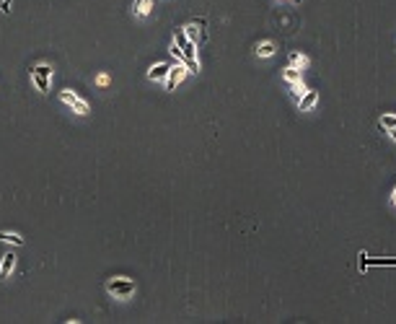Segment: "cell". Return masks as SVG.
I'll use <instances>...</instances> for the list:
<instances>
[{
  "mask_svg": "<svg viewBox=\"0 0 396 324\" xmlns=\"http://www.w3.org/2000/svg\"><path fill=\"white\" fill-rule=\"evenodd\" d=\"M173 45L182 50V55H184V65L189 68V73H197V70H200V62H197V45H194V42L184 34V29L176 31Z\"/></svg>",
  "mask_w": 396,
  "mask_h": 324,
  "instance_id": "1",
  "label": "cell"
},
{
  "mask_svg": "<svg viewBox=\"0 0 396 324\" xmlns=\"http://www.w3.org/2000/svg\"><path fill=\"white\" fill-rule=\"evenodd\" d=\"M106 291L114 298H129L132 293H135V283H132L129 277H114V280L106 283Z\"/></svg>",
  "mask_w": 396,
  "mask_h": 324,
  "instance_id": "2",
  "label": "cell"
},
{
  "mask_svg": "<svg viewBox=\"0 0 396 324\" xmlns=\"http://www.w3.org/2000/svg\"><path fill=\"white\" fill-rule=\"evenodd\" d=\"M50 75H52V68L50 65H36V68L31 70V80H34V86L41 91V94H47L50 91Z\"/></svg>",
  "mask_w": 396,
  "mask_h": 324,
  "instance_id": "3",
  "label": "cell"
},
{
  "mask_svg": "<svg viewBox=\"0 0 396 324\" xmlns=\"http://www.w3.org/2000/svg\"><path fill=\"white\" fill-rule=\"evenodd\" d=\"M60 99H62L65 104H68L73 112H78V114H88V112H91L88 101H85V99H80L75 91H62V94H60Z\"/></svg>",
  "mask_w": 396,
  "mask_h": 324,
  "instance_id": "4",
  "label": "cell"
},
{
  "mask_svg": "<svg viewBox=\"0 0 396 324\" xmlns=\"http://www.w3.org/2000/svg\"><path fill=\"white\" fill-rule=\"evenodd\" d=\"M187 73H189L187 65H182V62H179V65H171V70H168V75H166V89L173 91V89H176V83H182Z\"/></svg>",
  "mask_w": 396,
  "mask_h": 324,
  "instance_id": "5",
  "label": "cell"
},
{
  "mask_svg": "<svg viewBox=\"0 0 396 324\" xmlns=\"http://www.w3.org/2000/svg\"><path fill=\"white\" fill-rule=\"evenodd\" d=\"M316 101H319V91H311V89H308V91L298 99V109H300V112H308V109H314V106H316Z\"/></svg>",
  "mask_w": 396,
  "mask_h": 324,
  "instance_id": "6",
  "label": "cell"
},
{
  "mask_svg": "<svg viewBox=\"0 0 396 324\" xmlns=\"http://www.w3.org/2000/svg\"><path fill=\"white\" fill-rule=\"evenodd\" d=\"M168 70H171L168 62H158V65H153V68L148 70V78H150V80H163V78L168 75Z\"/></svg>",
  "mask_w": 396,
  "mask_h": 324,
  "instance_id": "7",
  "label": "cell"
},
{
  "mask_svg": "<svg viewBox=\"0 0 396 324\" xmlns=\"http://www.w3.org/2000/svg\"><path fill=\"white\" fill-rule=\"evenodd\" d=\"M13 265H16V254L8 252V254L3 257V262H0V277H8L11 270H13Z\"/></svg>",
  "mask_w": 396,
  "mask_h": 324,
  "instance_id": "8",
  "label": "cell"
},
{
  "mask_svg": "<svg viewBox=\"0 0 396 324\" xmlns=\"http://www.w3.org/2000/svg\"><path fill=\"white\" fill-rule=\"evenodd\" d=\"M275 52H277L275 42H261V45H256V55L259 57H272Z\"/></svg>",
  "mask_w": 396,
  "mask_h": 324,
  "instance_id": "9",
  "label": "cell"
},
{
  "mask_svg": "<svg viewBox=\"0 0 396 324\" xmlns=\"http://www.w3.org/2000/svg\"><path fill=\"white\" fill-rule=\"evenodd\" d=\"M0 241L21 247V244H24V236H18V233H11V231H0Z\"/></svg>",
  "mask_w": 396,
  "mask_h": 324,
  "instance_id": "10",
  "label": "cell"
},
{
  "mask_svg": "<svg viewBox=\"0 0 396 324\" xmlns=\"http://www.w3.org/2000/svg\"><path fill=\"white\" fill-rule=\"evenodd\" d=\"M308 65V57L303 55V52H293L290 55V68H298V70H303Z\"/></svg>",
  "mask_w": 396,
  "mask_h": 324,
  "instance_id": "11",
  "label": "cell"
},
{
  "mask_svg": "<svg viewBox=\"0 0 396 324\" xmlns=\"http://www.w3.org/2000/svg\"><path fill=\"white\" fill-rule=\"evenodd\" d=\"M378 127L383 130V133H388L391 127H396V114H383L381 122H378Z\"/></svg>",
  "mask_w": 396,
  "mask_h": 324,
  "instance_id": "12",
  "label": "cell"
},
{
  "mask_svg": "<svg viewBox=\"0 0 396 324\" xmlns=\"http://www.w3.org/2000/svg\"><path fill=\"white\" fill-rule=\"evenodd\" d=\"M282 78L288 80V83H295V80H300V70H298V68H290V65H288V68L282 70Z\"/></svg>",
  "mask_w": 396,
  "mask_h": 324,
  "instance_id": "13",
  "label": "cell"
},
{
  "mask_svg": "<svg viewBox=\"0 0 396 324\" xmlns=\"http://www.w3.org/2000/svg\"><path fill=\"white\" fill-rule=\"evenodd\" d=\"M150 6H153V0H138V3H135L138 16H148L150 13Z\"/></svg>",
  "mask_w": 396,
  "mask_h": 324,
  "instance_id": "14",
  "label": "cell"
},
{
  "mask_svg": "<svg viewBox=\"0 0 396 324\" xmlns=\"http://www.w3.org/2000/svg\"><path fill=\"white\" fill-rule=\"evenodd\" d=\"M305 91H308V89L303 86V80H295V83H290V94H293L295 99H300V96H303Z\"/></svg>",
  "mask_w": 396,
  "mask_h": 324,
  "instance_id": "15",
  "label": "cell"
},
{
  "mask_svg": "<svg viewBox=\"0 0 396 324\" xmlns=\"http://www.w3.org/2000/svg\"><path fill=\"white\" fill-rule=\"evenodd\" d=\"M96 83H99V86H109V75H106V73H99Z\"/></svg>",
  "mask_w": 396,
  "mask_h": 324,
  "instance_id": "16",
  "label": "cell"
},
{
  "mask_svg": "<svg viewBox=\"0 0 396 324\" xmlns=\"http://www.w3.org/2000/svg\"><path fill=\"white\" fill-rule=\"evenodd\" d=\"M391 205L396 208V187H393V192H391Z\"/></svg>",
  "mask_w": 396,
  "mask_h": 324,
  "instance_id": "17",
  "label": "cell"
},
{
  "mask_svg": "<svg viewBox=\"0 0 396 324\" xmlns=\"http://www.w3.org/2000/svg\"><path fill=\"white\" fill-rule=\"evenodd\" d=\"M388 135H391V140H396V127H391V130H388Z\"/></svg>",
  "mask_w": 396,
  "mask_h": 324,
  "instance_id": "18",
  "label": "cell"
},
{
  "mask_svg": "<svg viewBox=\"0 0 396 324\" xmlns=\"http://www.w3.org/2000/svg\"><path fill=\"white\" fill-rule=\"evenodd\" d=\"M285 3H298V0H285Z\"/></svg>",
  "mask_w": 396,
  "mask_h": 324,
  "instance_id": "19",
  "label": "cell"
}]
</instances>
